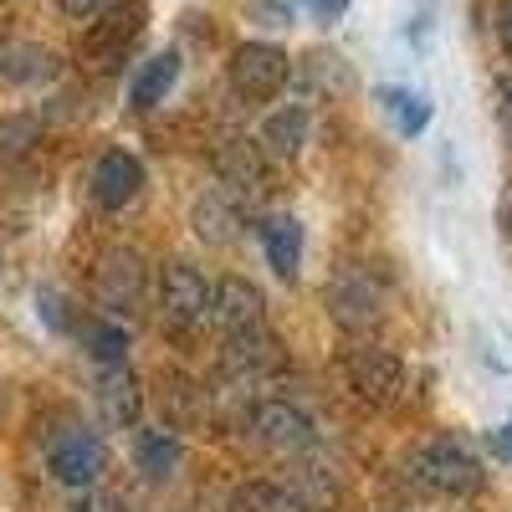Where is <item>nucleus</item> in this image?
I'll use <instances>...</instances> for the list:
<instances>
[{
	"mask_svg": "<svg viewBox=\"0 0 512 512\" xmlns=\"http://www.w3.org/2000/svg\"><path fill=\"white\" fill-rule=\"evenodd\" d=\"M405 477L420 492H431V497H472L487 482V466L477 461V451L466 446V441L441 436V441H425V446L410 451Z\"/></svg>",
	"mask_w": 512,
	"mask_h": 512,
	"instance_id": "1",
	"label": "nucleus"
},
{
	"mask_svg": "<svg viewBox=\"0 0 512 512\" xmlns=\"http://www.w3.org/2000/svg\"><path fill=\"white\" fill-rule=\"evenodd\" d=\"M144 26H149L144 0H108V6L88 21V31H82V62H88L93 72H113L128 52L139 47Z\"/></svg>",
	"mask_w": 512,
	"mask_h": 512,
	"instance_id": "2",
	"label": "nucleus"
},
{
	"mask_svg": "<svg viewBox=\"0 0 512 512\" xmlns=\"http://www.w3.org/2000/svg\"><path fill=\"white\" fill-rule=\"evenodd\" d=\"M159 318L169 333H195L210 323V282L190 262H169L159 272Z\"/></svg>",
	"mask_w": 512,
	"mask_h": 512,
	"instance_id": "3",
	"label": "nucleus"
},
{
	"mask_svg": "<svg viewBox=\"0 0 512 512\" xmlns=\"http://www.w3.org/2000/svg\"><path fill=\"white\" fill-rule=\"evenodd\" d=\"M323 303H328V318L344 333H369L384 318V292H379L369 267H338L328 292H323Z\"/></svg>",
	"mask_w": 512,
	"mask_h": 512,
	"instance_id": "4",
	"label": "nucleus"
},
{
	"mask_svg": "<svg viewBox=\"0 0 512 512\" xmlns=\"http://www.w3.org/2000/svg\"><path fill=\"white\" fill-rule=\"evenodd\" d=\"M231 88L236 98L246 103H272L282 88H287V77H292V62L282 47H272V41H241V47L231 52Z\"/></svg>",
	"mask_w": 512,
	"mask_h": 512,
	"instance_id": "5",
	"label": "nucleus"
},
{
	"mask_svg": "<svg viewBox=\"0 0 512 512\" xmlns=\"http://www.w3.org/2000/svg\"><path fill=\"white\" fill-rule=\"evenodd\" d=\"M344 379H349V390H354L364 405H374V410L395 405V400L405 395V364H400L390 349H379V344L349 349V354H344Z\"/></svg>",
	"mask_w": 512,
	"mask_h": 512,
	"instance_id": "6",
	"label": "nucleus"
},
{
	"mask_svg": "<svg viewBox=\"0 0 512 512\" xmlns=\"http://www.w3.org/2000/svg\"><path fill=\"white\" fill-rule=\"evenodd\" d=\"M93 287H98V303L123 318V313H139L144 308V292H149V267L139 262V251H128V246H113L98 272H93Z\"/></svg>",
	"mask_w": 512,
	"mask_h": 512,
	"instance_id": "7",
	"label": "nucleus"
},
{
	"mask_svg": "<svg viewBox=\"0 0 512 512\" xmlns=\"http://www.w3.org/2000/svg\"><path fill=\"white\" fill-rule=\"evenodd\" d=\"M246 415H251V436L262 441V446H272V451L297 456V451H313L318 446V425L297 405H287V400H262V405H251Z\"/></svg>",
	"mask_w": 512,
	"mask_h": 512,
	"instance_id": "8",
	"label": "nucleus"
},
{
	"mask_svg": "<svg viewBox=\"0 0 512 512\" xmlns=\"http://www.w3.org/2000/svg\"><path fill=\"white\" fill-rule=\"evenodd\" d=\"M210 323H216L226 338L231 333H251V328H267V297H262V287L246 282V277L210 282Z\"/></svg>",
	"mask_w": 512,
	"mask_h": 512,
	"instance_id": "9",
	"label": "nucleus"
},
{
	"mask_svg": "<svg viewBox=\"0 0 512 512\" xmlns=\"http://www.w3.org/2000/svg\"><path fill=\"white\" fill-rule=\"evenodd\" d=\"M47 461H52V477L57 482L93 487L103 477V466H108V446H103V436H93V431H82V425H77V431H67V436L52 441Z\"/></svg>",
	"mask_w": 512,
	"mask_h": 512,
	"instance_id": "10",
	"label": "nucleus"
},
{
	"mask_svg": "<svg viewBox=\"0 0 512 512\" xmlns=\"http://www.w3.org/2000/svg\"><path fill=\"white\" fill-rule=\"evenodd\" d=\"M93 200L103 210H123V205H134L144 195V164L139 154H128V149H108L98 164H93V180H88Z\"/></svg>",
	"mask_w": 512,
	"mask_h": 512,
	"instance_id": "11",
	"label": "nucleus"
},
{
	"mask_svg": "<svg viewBox=\"0 0 512 512\" xmlns=\"http://www.w3.org/2000/svg\"><path fill=\"white\" fill-rule=\"evenodd\" d=\"M190 226L205 246H231L241 236V205L226 195V190H205L190 210Z\"/></svg>",
	"mask_w": 512,
	"mask_h": 512,
	"instance_id": "12",
	"label": "nucleus"
},
{
	"mask_svg": "<svg viewBox=\"0 0 512 512\" xmlns=\"http://www.w3.org/2000/svg\"><path fill=\"white\" fill-rule=\"evenodd\" d=\"M52 77H57V57L47 47H36V41L0 47V82H11V88H41Z\"/></svg>",
	"mask_w": 512,
	"mask_h": 512,
	"instance_id": "13",
	"label": "nucleus"
},
{
	"mask_svg": "<svg viewBox=\"0 0 512 512\" xmlns=\"http://www.w3.org/2000/svg\"><path fill=\"white\" fill-rule=\"evenodd\" d=\"M262 251L267 262L282 282L297 277V267H303V221L297 216H267L262 221Z\"/></svg>",
	"mask_w": 512,
	"mask_h": 512,
	"instance_id": "14",
	"label": "nucleus"
},
{
	"mask_svg": "<svg viewBox=\"0 0 512 512\" xmlns=\"http://www.w3.org/2000/svg\"><path fill=\"white\" fill-rule=\"evenodd\" d=\"M256 144H262L267 159H297V154H303V144H308V108L287 103V108L267 113V123H262V134H256Z\"/></svg>",
	"mask_w": 512,
	"mask_h": 512,
	"instance_id": "15",
	"label": "nucleus"
},
{
	"mask_svg": "<svg viewBox=\"0 0 512 512\" xmlns=\"http://www.w3.org/2000/svg\"><path fill=\"white\" fill-rule=\"evenodd\" d=\"M98 405H103L108 425H134V420H139V405H144L139 379L128 374L123 364H103V379H98Z\"/></svg>",
	"mask_w": 512,
	"mask_h": 512,
	"instance_id": "16",
	"label": "nucleus"
},
{
	"mask_svg": "<svg viewBox=\"0 0 512 512\" xmlns=\"http://www.w3.org/2000/svg\"><path fill=\"white\" fill-rule=\"evenodd\" d=\"M134 461H139V472L149 477V482H169L180 472V461H185V446H180V436L175 431H139L134 436Z\"/></svg>",
	"mask_w": 512,
	"mask_h": 512,
	"instance_id": "17",
	"label": "nucleus"
},
{
	"mask_svg": "<svg viewBox=\"0 0 512 512\" xmlns=\"http://www.w3.org/2000/svg\"><path fill=\"white\" fill-rule=\"evenodd\" d=\"M180 82V52H159V57H149L144 67H139V77H134V88H128V103H134L139 113H149V108H159L164 98H169V88Z\"/></svg>",
	"mask_w": 512,
	"mask_h": 512,
	"instance_id": "18",
	"label": "nucleus"
},
{
	"mask_svg": "<svg viewBox=\"0 0 512 512\" xmlns=\"http://www.w3.org/2000/svg\"><path fill=\"white\" fill-rule=\"evenodd\" d=\"M216 169H221V180H226L231 190H241V195H262V190H267L262 154H256L251 144H221Z\"/></svg>",
	"mask_w": 512,
	"mask_h": 512,
	"instance_id": "19",
	"label": "nucleus"
},
{
	"mask_svg": "<svg viewBox=\"0 0 512 512\" xmlns=\"http://www.w3.org/2000/svg\"><path fill=\"white\" fill-rule=\"evenodd\" d=\"M379 103L390 108V118H395V128L410 139V134H420L425 123H431V103H425V93H410V88H379Z\"/></svg>",
	"mask_w": 512,
	"mask_h": 512,
	"instance_id": "20",
	"label": "nucleus"
},
{
	"mask_svg": "<svg viewBox=\"0 0 512 512\" xmlns=\"http://www.w3.org/2000/svg\"><path fill=\"white\" fill-rule=\"evenodd\" d=\"M231 512H303V507L277 482H246L231 492Z\"/></svg>",
	"mask_w": 512,
	"mask_h": 512,
	"instance_id": "21",
	"label": "nucleus"
},
{
	"mask_svg": "<svg viewBox=\"0 0 512 512\" xmlns=\"http://www.w3.org/2000/svg\"><path fill=\"white\" fill-rule=\"evenodd\" d=\"M287 492L297 497V507H303V512H323V507L338 497V487H333V477L323 472V466H303V472L292 477Z\"/></svg>",
	"mask_w": 512,
	"mask_h": 512,
	"instance_id": "22",
	"label": "nucleus"
},
{
	"mask_svg": "<svg viewBox=\"0 0 512 512\" xmlns=\"http://www.w3.org/2000/svg\"><path fill=\"white\" fill-rule=\"evenodd\" d=\"M308 77L318 82V88H333V93H349V82H354L338 52H313L308 57Z\"/></svg>",
	"mask_w": 512,
	"mask_h": 512,
	"instance_id": "23",
	"label": "nucleus"
},
{
	"mask_svg": "<svg viewBox=\"0 0 512 512\" xmlns=\"http://www.w3.org/2000/svg\"><path fill=\"white\" fill-rule=\"evenodd\" d=\"M31 144H36L31 118H0V159H26Z\"/></svg>",
	"mask_w": 512,
	"mask_h": 512,
	"instance_id": "24",
	"label": "nucleus"
},
{
	"mask_svg": "<svg viewBox=\"0 0 512 512\" xmlns=\"http://www.w3.org/2000/svg\"><path fill=\"white\" fill-rule=\"evenodd\" d=\"M88 349H93L98 364H123V359H128V333H123L118 323H108V328H88Z\"/></svg>",
	"mask_w": 512,
	"mask_h": 512,
	"instance_id": "25",
	"label": "nucleus"
},
{
	"mask_svg": "<svg viewBox=\"0 0 512 512\" xmlns=\"http://www.w3.org/2000/svg\"><path fill=\"white\" fill-rule=\"evenodd\" d=\"M164 400H169V420H195L205 410V390H195V384H185V379H169Z\"/></svg>",
	"mask_w": 512,
	"mask_h": 512,
	"instance_id": "26",
	"label": "nucleus"
},
{
	"mask_svg": "<svg viewBox=\"0 0 512 512\" xmlns=\"http://www.w3.org/2000/svg\"><path fill=\"white\" fill-rule=\"evenodd\" d=\"M251 16L262 26H292V6H287V0H256Z\"/></svg>",
	"mask_w": 512,
	"mask_h": 512,
	"instance_id": "27",
	"label": "nucleus"
},
{
	"mask_svg": "<svg viewBox=\"0 0 512 512\" xmlns=\"http://www.w3.org/2000/svg\"><path fill=\"white\" fill-rule=\"evenodd\" d=\"M103 6H108V0H57V11L72 16V21H93Z\"/></svg>",
	"mask_w": 512,
	"mask_h": 512,
	"instance_id": "28",
	"label": "nucleus"
},
{
	"mask_svg": "<svg viewBox=\"0 0 512 512\" xmlns=\"http://www.w3.org/2000/svg\"><path fill=\"white\" fill-rule=\"evenodd\" d=\"M497 41H502V52L512 57V0H502V6H497Z\"/></svg>",
	"mask_w": 512,
	"mask_h": 512,
	"instance_id": "29",
	"label": "nucleus"
},
{
	"mask_svg": "<svg viewBox=\"0 0 512 512\" xmlns=\"http://www.w3.org/2000/svg\"><path fill=\"white\" fill-rule=\"evenodd\" d=\"M308 6H313L323 21H338V16H344V6H349V0H308Z\"/></svg>",
	"mask_w": 512,
	"mask_h": 512,
	"instance_id": "30",
	"label": "nucleus"
},
{
	"mask_svg": "<svg viewBox=\"0 0 512 512\" xmlns=\"http://www.w3.org/2000/svg\"><path fill=\"white\" fill-rule=\"evenodd\" d=\"M497 98H502V103H497V108H502V123L512 128V77H502V88H497Z\"/></svg>",
	"mask_w": 512,
	"mask_h": 512,
	"instance_id": "31",
	"label": "nucleus"
},
{
	"mask_svg": "<svg viewBox=\"0 0 512 512\" xmlns=\"http://www.w3.org/2000/svg\"><path fill=\"white\" fill-rule=\"evenodd\" d=\"M497 451H502V456H507V451H512V425H507V436H502V441H497Z\"/></svg>",
	"mask_w": 512,
	"mask_h": 512,
	"instance_id": "32",
	"label": "nucleus"
}]
</instances>
